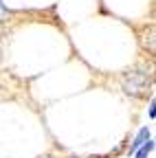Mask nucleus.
<instances>
[{
    "instance_id": "2",
    "label": "nucleus",
    "mask_w": 156,
    "mask_h": 158,
    "mask_svg": "<svg viewBox=\"0 0 156 158\" xmlns=\"http://www.w3.org/2000/svg\"><path fill=\"white\" fill-rule=\"evenodd\" d=\"M147 138H152V134H150V127H141L139 132H136V136H134V141H132V145H130V156L136 152V149H139L145 141H147Z\"/></svg>"
},
{
    "instance_id": "5",
    "label": "nucleus",
    "mask_w": 156,
    "mask_h": 158,
    "mask_svg": "<svg viewBox=\"0 0 156 158\" xmlns=\"http://www.w3.org/2000/svg\"><path fill=\"white\" fill-rule=\"evenodd\" d=\"M154 106H156V103H154V99H152V101H150V110H147L150 118H154V116H156V110H154Z\"/></svg>"
},
{
    "instance_id": "1",
    "label": "nucleus",
    "mask_w": 156,
    "mask_h": 158,
    "mask_svg": "<svg viewBox=\"0 0 156 158\" xmlns=\"http://www.w3.org/2000/svg\"><path fill=\"white\" fill-rule=\"evenodd\" d=\"M121 86L132 97H143L152 86V75H150V70H143V68L125 70L121 75Z\"/></svg>"
},
{
    "instance_id": "3",
    "label": "nucleus",
    "mask_w": 156,
    "mask_h": 158,
    "mask_svg": "<svg viewBox=\"0 0 156 158\" xmlns=\"http://www.w3.org/2000/svg\"><path fill=\"white\" fill-rule=\"evenodd\" d=\"M152 149H154V141H152V138H147V141H145L139 149H136L132 156H134V158H147V156L152 154Z\"/></svg>"
},
{
    "instance_id": "4",
    "label": "nucleus",
    "mask_w": 156,
    "mask_h": 158,
    "mask_svg": "<svg viewBox=\"0 0 156 158\" xmlns=\"http://www.w3.org/2000/svg\"><path fill=\"white\" fill-rule=\"evenodd\" d=\"M7 18H9V9H7V5L0 0V22H7Z\"/></svg>"
},
{
    "instance_id": "6",
    "label": "nucleus",
    "mask_w": 156,
    "mask_h": 158,
    "mask_svg": "<svg viewBox=\"0 0 156 158\" xmlns=\"http://www.w3.org/2000/svg\"><path fill=\"white\" fill-rule=\"evenodd\" d=\"M0 59H2V48H0Z\"/></svg>"
}]
</instances>
